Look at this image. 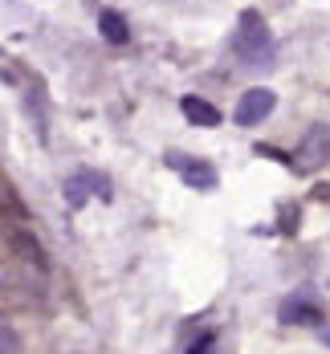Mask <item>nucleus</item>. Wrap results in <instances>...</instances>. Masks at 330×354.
Here are the masks:
<instances>
[{
  "label": "nucleus",
  "instance_id": "6e6552de",
  "mask_svg": "<svg viewBox=\"0 0 330 354\" xmlns=\"http://www.w3.org/2000/svg\"><path fill=\"white\" fill-rule=\"evenodd\" d=\"M98 29H102V37H107L110 45H127L131 41V29H127V21L118 12H102L98 17Z\"/></svg>",
  "mask_w": 330,
  "mask_h": 354
},
{
  "label": "nucleus",
  "instance_id": "f257e3e1",
  "mask_svg": "<svg viewBox=\"0 0 330 354\" xmlns=\"http://www.w3.org/2000/svg\"><path fill=\"white\" fill-rule=\"evenodd\" d=\"M273 33L265 29V21L257 12H245L241 17V29L232 33V53L245 62V66H269L273 62Z\"/></svg>",
  "mask_w": 330,
  "mask_h": 354
},
{
  "label": "nucleus",
  "instance_id": "423d86ee",
  "mask_svg": "<svg viewBox=\"0 0 330 354\" xmlns=\"http://www.w3.org/2000/svg\"><path fill=\"white\" fill-rule=\"evenodd\" d=\"M167 163L183 176V183H192V187H200V192H212V187H217V167L204 163V159L192 163V159H183V155H167Z\"/></svg>",
  "mask_w": 330,
  "mask_h": 354
},
{
  "label": "nucleus",
  "instance_id": "1a4fd4ad",
  "mask_svg": "<svg viewBox=\"0 0 330 354\" xmlns=\"http://www.w3.org/2000/svg\"><path fill=\"white\" fill-rule=\"evenodd\" d=\"M0 354H21V338L8 322H0Z\"/></svg>",
  "mask_w": 330,
  "mask_h": 354
},
{
  "label": "nucleus",
  "instance_id": "9b49d317",
  "mask_svg": "<svg viewBox=\"0 0 330 354\" xmlns=\"http://www.w3.org/2000/svg\"><path fill=\"white\" fill-rule=\"evenodd\" d=\"M204 351H212V334H204V338H200V342H196L187 354H204Z\"/></svg>",
  "mask_w": 330,
  "mask_h": 354
},
{
  "label": "nucleus",
  "instance_id": "0eeeda50",
  "mask_svg": "<svg viewBox=\"0 0 330 354\" xmlns=\"http://www.w3.org/2000/svg\"><path fill=\"white\" fill-rule=\"evenodd\" d=\"M180 110H183V118L196 122V127H220V110L212 102H204V98H183Z\"/></svg>",
  "mask_w": 330,
  "mask_h": 354
},
{
  "label": "nucleus",
  "instance_id": "39448f33",
  "mask_svg": "<svg viewBox=\"0 0 330 354\" xmlns=\"http://www.w3.org/2000/svg\"><path fill=\"white\" fill-rule=\"evenodd\" d=\"M277 318L286 322V326H322L327 314H322V306L318 301H310L306 293H293L282 301V310H277Z\"/></svg>",
  "mask_w": 330,
  "mask_h": 354
},
{
  "label": "nucleus",
  "instance_id": "7ed1b4c3",
  "mask_svg": "<svg viewBox=\"0 0 330 354\" xmlns=\"http://www.w3.org/2000/svg\"><path fill=\"white\" fill-rule=\"evenodd\" d=\"M327 159H330V131L327 127H310L306 139H302V147H297V155H293V167L310 176V171H318Z\"/></svg>",
  "mask_w": 330,
  "mask_h": 354
},
{
  "label": "nucleus",
  "instance_id": "9d476101",
  "mask_svg": "<svg viewBox=\"0 0 330 354\" xmlns=\"http://www.w3.org/2000/svg\"><path fill=\"white\" fill-rule=\"evenodd\" d=\"M293 228H297V208L282 216V232H293Z\"/></svg>",
  "mask_w": 330,
  "mask_h": 354
},
{
  "label": "nucleus",
  "instance_id": "f03ea898",
  "mask_svg": "<svg viewBox=\"0 0 330 354\" xmlns=\"http://www.w3.org/2000/svg\"><path fill=\"white\" fill-rule=\"evenodd\" d=\"M273 106H277V94L265 90V86H253V90L241 94V102H237V110H232V122H237V127H257L261 118L273 114Z\"/></svg>",
  "mask_w": 330,
  "mask_h": 354
},
{
  "label": "nucleus",
  "instance_id": "20e7f679",
  "mask_svg": "<svg viewBox=\"0 0 330 354\" xmlns=\"http://www.w3.org/2000/svg\"><path fill=\"white\" fill-rule=\"evenodd\" d=\"M4 241H8V248L25 261V265H33V269H49V261H45V248H41V241H37L29 228H21V224H8L4 228Z\"/></svg>",
  "mask_w": 330,
  "mask_h": 354
}]
</instances>
